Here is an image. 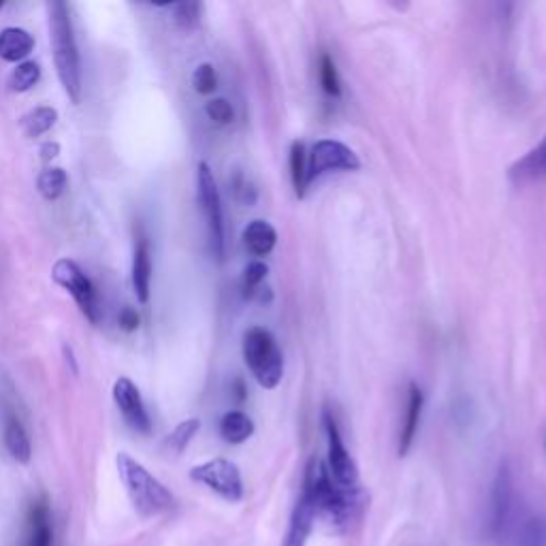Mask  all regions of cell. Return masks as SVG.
Returning a JSON list of instances; mask_svg holds the SVG:
<instances>
[{"label": "cell", "instance_id": "obj_1", "mask_svg": "<svg viewBox=\"0 0 546 546\" xmlns=\"http://www.w3.org/2000/svg\"><path fill=\"white\" fill-rule=\"evenodd\" d=\"M301 493L314 504L318 517H327L337 527H348L359 515L361 491L337 485L327 463L318 457L310 459L305 468Z\"/></svg>", "mask_w": 546, "mask_h": 546}, {"label": "cell", "instance_id": "obj_2", "mask_svg": "<svg viewBox=\"0 0 546 546\" xmlns=\"http://www.w3.org/2000/svg\"><path fill=\"white\" fill-rule=\"evenodd\" d=\"M47 20H50V41L54 52V64L60 84L69 99L79 105L82 101V58H79L71 9L62 0L47 3Z\"/></svg>", "mask_w": 546, "mask_h": 546}, {"label": "cell", "instance_id": "obj_3", "mask_svg": "<svg viewBox=\"0 0 546 546\" xmlns=\"http://www.w3.org/2000/svg\"><path fill=\"white\" fill-rule=\"evenodd\" d=\"M120 480L126 487L128 497L135 506V510L143 519H152L158 515H165L175 506L173 493L160 483L156 476H152L143 465L133 459L131 455L120 453L116 459Z\"/></svg>", "mask_w": 546, "mask_h": 546}, {"label": "cell", "instance_id": "obj_4", "mask_svg": "<svg viewBox=\"0 0 546 546\" xmlns=\"http://www.w3.org/2000/svg\"><path fill=\"white\" fill-rule=\"evenodd\" d=\"M244 361L263 389H276L284 376L282 350L271 331L252 327L244 335Z\"/></svg>", "mask_w": 546, "mask_h": 546}, {"label": "cell", "instance_id": "obj_5", "mask_svg": "<svg viewBox=\"0 0 546 546\" xmlns=\"http://www.w3.org/2000/svg\"><path fill=\"white\" fill-rule=\"evenodd\" d=\"M197 197L201 212L207 224V235H210V250L218 261L224 259V214H222V201L220 190L216 184L214 173L207 163H199L197 167Z\"/></svg>", "mask_w": 546, "mask_h": 546}, {"label": "cell", "instance_id": "obj_6", "mask_svg": "<svg viewBox=\"0 0 546 546\" xmlns=\"http://www.w3.org/2000/svg\"><path fill=\"white\" fill-rule=\"evenodd\" d=\"M52 278L58 286H62L64 291L73 297L77 308L82 310V314L90 320V323L99 325L101 308H99V301H96L94 284L86 276L84 269L71 259H58L52 267Z\"/></svg>", "mask_w": 546, "mask_h": 546}, {"label": "cell", "instance_id": "obj_7", "mask_svg": "<svg viewBox=\"0 0 546 546\" xmlns=\"http://www.w3.org/2000/svg\"><path fill=\"white\" fill-rule=\"evenodd\" d=\"M190 478L199 485H205L212 489L222 500L231 504L242 502L244 497V480L242 472H239L237 465L229 459H210L201 465H195L190 470Z\"/></svg>", "mask_w": 546, "mask_h": 546}, {"label": "cell", "instance_id": "obj_8", "mask_svg": "<svg viewBox=\"0 0 546 546\" xmlns=\"http://www.w3.org/2000/svg\"><path fill=\"white\" fill-rule=\"evenodd\" d=\"M361 160L346 143L337 139H318L308 156V186L333 171H357Z\"/></svg>", "mask_w": 546, "mask_h": 546}, {"label": "cell", "instance_id": "obj_9", "mask_svg": "<svg viewBox=\"0 0 546 546\" xmlns=\"http://www.w3.org/2000/svg\"><path fill=\"white\" fill-rule=\"evenodd\" d=\"M323 425L327 433V468L333 480L344 489H359V468L355 459L350 457L348 448L342 440V433L337 429V423L331 412L323 414Z\"/></svg>", "mask_w": 546, "mask_h": 546}, {"label": "cell", "instance_id": "obj_10", "mask_svg": "<svg viewBox=\"0 0 546 546\" xmlns=\"http://www.w3.org/2000/svg\"><path fill=\"white\" fill-rule=\"evenodd\" d=\"M114 401L128 427L141 433V436H150L152 419L146 410V404H143L139 387L131 378L122 376L114 382Z\"/></svg>", "mask_w": 546, "mask_h": 546}, {"label": "cell", "instance_id": "obj_11", "mask_svg": "<svg viewBox=\"0 0 546 546\" xmlns=\"http://www.w3.org/2000/svg\"><path fill=\"white\" fill-rule=\"evenodd\" d=\"M512 515V474L508 465H502L491 491V515H489V536L502 540L508 532Z\"/></svg>", "mask_w": 546, "mask_h": 546}, {"label": "cell", "instance_id": "obj_12", "mask_svg": "<svg viewBox=\"0 0 546 546\" xmlns=\"http://www.w3.org/2000/svg\"><path fill=\"white\" fill-rule=\"evenodd\" d=\"M152 246L150 239L139 233L135 250H133V267H131V280H133V291L139 303H148L152 293Z\"/></svg>", "mask_w": 546, "mask_h": 546}, {"label": "cell", "instance_id": "obj_13", "mask_svg": "<svg viewBox=\"0 0 546 546\" xmlns=\"http://www.w3.org/2000/svg\"><path fill=\"white\" fill-rule=\"evenodd\" d=\"M316 517H318V512H316L314 504L301 493V497L293 508L291 523H288L282 546H308Z\"/></svg>", "mask_w": 546, "mask_h": 546}, {"label": "cell", "instance_id": "obj_14", "mask_svg": "<svg viewBox=\"0 0 546 546\" xmlns=\"http://www.w3.org/2000/svg\"><path fill=\"white\" fill-rule=\"evenodd\" d=\"M54 542V527L50 506L43 500L32 502L26 517V540L24 546H52Z\"/></svg>", "mask_w": 546, "mask_h": 546}, {"label": "cell", "instance_id": "obj_15", "mask_svg": "<svg viewBox=\"0 0 546 546\" xmlns=\"http://www.w3.org/2000/svg\"><path fill=\"white\" fill-rule=\"evenodd\" d=\"M510 180L515 184H529L546 180V135L536 148L521 156L515 165L508 169Z\"/></svg>", "mask_w": 546, "mask_h": 546}, {"label": "cell", "instance_id": "obj_16", "mask_svg": "<svg viewBox=\"0 0 546 546\" xmlns=\"http://www.w3.org/2000/svg\"><path fill=\"white\" fill-rule=\"evenodd\" d=\"M35 50V37L20 26H7L0 30V60L24 62Z\"/></svg>", "mask_w": 546, "mask_h": 546}, {"label": "cell", "instance_id": "obj_17", "mask_svg": "<svg viewBox=\"0 0 546 546\" xmlns=\"http://www.w3.org/2000/svg\"><path fill=\"white\" fill-rule=\"evenodd\" d=\"M423 404H425V399H423V391L419 389V384L410 382L406 419H404V425H401V431H399V457H406L408 451L412 448V444H414L416 431H419V425H421Z\"/></svg>", "mask_w": 546, "mask_h": 546}, {"label": "cell", "instance_id": "obj_18", "mask_svg": "<svg viewBox=\"0 0 546 546\" xmlns=\"http://www.w3.org/2000/svg\"><path fill=\"white\" fill-rule=\"evenodd\" d=\"M244 246L246 250L256 256V259H263L269 256L278 244V231L271 227L267 220H252L244 229Z\"/></svg>", "mask_w": 546, "mask_h": 546}, {"label": "cell", "instance_id": "obj_19", "mask_svg": "<svg viewBox=\"0 0 546 546\" xmlns=\"http://www.w3.org/2000/svg\"><path fill=\"white\" fill-rule=\"evenodd\" d=\"M3 438H5L7 453L18 463L26 465L30 461V457H32V444H30V438H28V431H26V427L22 425V421L18 419V416H7Z\"/></svg>", "mask_w": 546, "mask_h": 546}, {"label": "cell", "instance_id": "obj_20", "mask_svg": "<svg viewBox=\"0 0 546 546\" xmlns=\"http://www.w3.org/2000/svg\"><path fill=\"white\" fill-rule=\"evenodd\" d=\"M254 423L242 410H231L220 419V438L227 444H244L252 438Z\"/></svg>", "mask_w": 546, "mask_h": 546}, {"label": "cell", "instance_id": "obj_21", "mask_svg": "<svg viewBox=\"0 0 546 546\" xmlns=\"http://www.w3.org/2000/svg\"><path fill=\"white\" fill-rule=\"evenodd\" d=\"M56 122H58V111L50 105H41V107L30 109L26 116H22L20 128L28 139H37V137H43L45 133H50L56 126Z\"/></svg>", "mask_w": 546, "mask_h": 546}, {"label": "cell", "instance_id": "obj_22", "mask_svg": "<svg viewBox=\"0 0 546 546\" xmlns=\"http://www.w3.org/2000/svg\"><path fill=\"white\" fill-rule=\"evenodd\" d=\"M67 186H69V175L62 167H47L39 173L37 178V190L47 201H58L64 195Z\"/></svg>", "mask_w": 546, "mask_h": 546}, {"label": "cell", "instance_id": "obj_23", "mask_svg": "<svg viewBox=\"0 0 546 546\" xmlns=\"http://www.w3.org/2000/svg\"><path fill=\"white\" fill-rule=\"evenodd\" d=\"M41 79V67L39 62L35 60H24L20 64H15V69L11 71L9 79H7V86L11 92H28L35 88L39 84Z\"/></svg>", "mask_w": 546, "mask_h": 546}, {"label": "cell", "instance_id": "obj_24", "mask_svg": "<svg viewBox=\"0 0 546 546\" xmlns=\"http://www.w3.org/2000/svg\"><path fill=\"white\" fill-rule=\"evenodd\" d=\"M291 180L297 197L301 199L308 188V158H305V146L301 141H295L291 146Z\"/></svg>", "mask_w": 546, "mask_h": 546}, {"label": "cell", "instance_id": "obj_25", "mask_svg": "<svg viewBox=\"0 0 546 546\" xmlns=\"http://www.w3.org/2000/svg\"><path fill=\"white\" fill-rule=\"evenodd\" d=\"M199 427H201L199 419H186V421H182L178 427H175L169 433L167 440H165V446L169 448L171 453H175V455L184 453L186 448H188V444L192 442V438H195L197 433H199Z\"/></svg>", "mask_w": 546, "mask_h": 546}, {"label": "cell", "instance_id": "obj_26", "mask_svg": "<svg viewBox=\"0 0 546 546\" xmlns=\"http://www.w3.org/2000/svg\"><path fill=\"white\" fill-rule=\"evenodd\" d=\"M169 7L173 11V22L178 24L180 28L192 30V28L199 26L201 13H203L201 3H192V0H188V3H175V5H169Z\"/></svg>", "mask_w": 546, "mask_h": 546}, {"label": "cell", "instance_id": "obj_27", "mask_svg": "<svg viewBox=\"0 0 546 546\" xmlns=\"http://www.w3.org/2000/svg\"><path fill=\"white\" fill-rule=\"evenodd\" d=\"M269 273V267L263 261H252L246 269H244V278H242V291L248 299H254L256 293L261 291V284L265 282Z\"/></svg>", "mask_w": 546, "mask_h": 546}, {"label": "cell", "instance_id": "obj_28", "mask_svg": "<svg viewBox=\"0 0 546 546\" xmlns=\"http://www.w3.org/2000/svg\"><path fill=\"white\" fill-rule=\"evenodd\" d=\"M517 546H546V521L540 517L529 519L521 529Z\"/></svg>", "mask_w": 546, "mask_h": 546}, {"label": "cell", "instance_id": "obj_29", "mask_svg": "<svg viewBox=\"0 0 546 546\" xmlns=\"http://www.w3.org/2000/svg\"><path fill=\"white\" fill-rule=\"evenodd\" d=\"M192 86H195V90L199 94H203V96L216 92L218 73L214 69V64H210V62L199 64V67L195 69V73H192Z\"/></svg>", "mask_w": 546, "mask_h": 546}, {"label": "cell", "instance_id": "obj_30", "mask_svg": "<svg viewBox=\"0 0 546 546\" xmlns=\"http://www.w3.org/2000/svg\"><path fill=\"white\" fill-rule=\"evenodd\" d=\"M320 84H323V90L329 96H340L342 86H340V75H337L335 62L329 56L320 58Z\"/></svg>", "mask_w": 546, "mask_h": 546}, {"label": "cell", "instance_id": "obj_31", "mask_svg": "<svg viewBox=\"0 0 546 546\" xmlns=\"http://www.w3.org/2000/svg\"><path fill=\"white\" fill-rule=\"evenodd\" d=\"M205 114H207V118H210L218 126H227L235 118L233 105L227 99H212V101H207L205 103Z\"/></svg>", "mask_w": 546, "mask_h": 546}, {"label": "cell", "instance_id": "obj_32", "mask_svg": "<svg viewBox=\"0 0 546 546\" xmlns=\"http://www.w3.org/2000/svg\"><path fill=\"white\" fill-rule=\"evenodd\" d=\"M118 325L126 333H135L139 329V325H141V316H139V312L135 308H131V305H124V308L118 314Z\"/></svg>", "mask_w": 546, "mask_h": 546}, {"label": "cell", "instance_id": "obj_33", "mask_svg": "<svg viewBox=\"0 0 546 546\" xmlns=\"http://www.w3.org/2000/svg\"><path fill=\"white\" fill-rule=\"evenodd\" d=\"M39 154H41L43 163H52V160L60 154V146H58L56 141H45L43 146L39 148Z\"/></svg>", "mask_w": 546, "mask_h": 546}, {"label": "cell", "instance_id": "obj_34", "mask_svg": "<svg viewBox=\"0 0 546 546\" xmlns=\"http://www.w3.org/2000/svg\"><path fill=\"white\" fill-rule=\"evenodd\" d=\"M64 359H67V365H71V374H77V363L71 346H64Z\"/></svg>", "mask_w": 546, "mask_h": 546}, {"label": "cell", "instance_id": "obj_35", "mask_svg": "<svg viewBox=\"0 0 546 546\" xmlns=\"http://www.w3.org/2000/svg\"><path fill=\"white\" fill-rule=\"evenodd\" d=\"M5 7V3H3V0H0V9H3Z\"/></svg>", "mask_w": 546, "mask_h": 546}]
</instances>
